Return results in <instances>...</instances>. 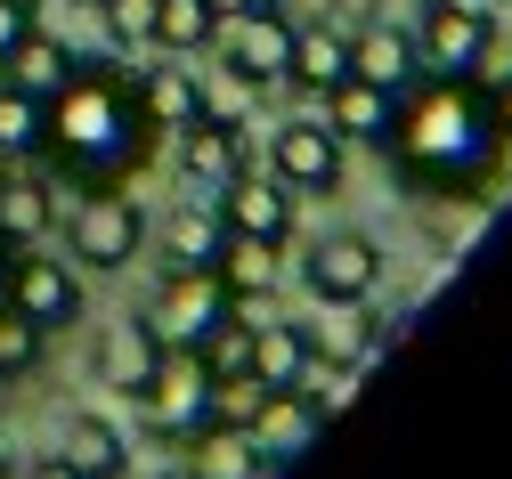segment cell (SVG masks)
Listing matches in <instances>:
<instances>
[{"instance_id":"30bf717a","label":"cell","mask_w":512,"mask_h":479,"mask_svg":"<svg viewBox=\"0 0 512 479\" xmlns=\"http://www.w3.org/2000/svg\"><path fill=\"white\" fill-rule=\"evenodd\" d=\"M269 179H285L293 195H326V187H342V139H334L326 122H309V114L277 122V130H269Z\"/></svg>"},{"instance_id":"ab89813d","label":"cell","mask_w":512,"mask_h":479,"mask_svg":"<svg viewBox=\"0 0 512 479\" xmlns=\"http://www.w3.org/2000/svg\"><path fill=\"white\" fill-rule=\"evenodd\" d=\"M0 277H9V260H0Z\"/></svg>"},{"instance_id":"9c48e42d","label":"cell","mask_w":512,"mask_h":479,"mask_svg":"<svg viewBox=\"0 0 512 479\" xmlns=\"http://www.w3.org/2000/svg\"><path fill=\"white\" fill-rule=\"evenodd\" d=\"M301 285H309L317 301H374V285H382V244L358 236V228L317 236L309 260H301Z\"/></svg>"},{"instance_id":"ba28073f","label":"cell","mask_w":512,"mask_h":479,"mask_svg":"<svg viewBox=\"0 0 512 479\" xmlns=\"http://www.w3.org/2000/svg\"><path fill=\"white\" fill-rule=\"evenodd\" d=\"M212 49L228 57V74H236V82L277 90V82H285V65H293V25H285V9H244V17L220 25Z\"/></svg>"},{"instance_id":"7c38bea8","label":"cell","mask_w":512,"mask_h":479,"mask_svg":"<svg viewBox=\"0 0 512 479\" xmlns=\"http://www.w3.org/2000/svg\"><path fill=\"white\" fill-rule=\"evenodd\" d=\"M350 74L358 82H374V90H415L423 82V57H415V33H391V25H366V33H350Z\"/></svg>"},{"instance_id":"d6986e66","label":"cell","mask_w":512,"mask_h":479,"mask_svg":"<svg viewBox=\"0 0 512 479\" xmlns=\"http://www.w3.org/2000/svg\"><path fill=\"white\" fill-rule=\"evenodd\" d=\"M131 90H139V114H147L155 130H187V122L204 114V82H196V65H147Z\"/></svg>"},{"instance_id":"52a82bcc","label":"cell","mask_w":512,"mask_h":479,"mask_svg":"<svg viewBox=\"0 0 512 479\" xmlns=\"http://www.w3.org/2000/svg\"><path fill=\"white\" fill-rule=\"evenodd\" d=\"M0 301H9L25 325H41V333H57V325H74V317H82V285H74V268H66V260H41L33 244L9 260V277H0Z\"/></svg>"},{"instance_id":"44dd1931","label":"cell","mask_w":512,"mask_h":479,"mask_svg":"<svg viewBox=\"0 0 512 479\" xmlns=\"http://www.w3.org/2000/svg\"><path fill=\"white\" fill-rule=\"evenodd\" d=\"M342 74H350V33H342V25H309V33H293V65H285L293 90H317V98H326Z\"/></svg>"},{"instance_id":"7402d4cb","label":"cell","mask_w":512,"mask_h":479,"mask_svg":"<svg viewBox=\"0 0 512 479\" xmlns=\"http://www.w3.org/2000/svg\"><path fill=\"white\" fill-rule=\"evenodd\" d=\"M212 268H220V285H228V301H236V309L277 293V244H261V236H228Z\"/></svg>"},{"instance_id":"83f0119b","label":"cell","mask_w":512,"mask_h":479,"mask_svg":"<svg viewBox=\"0 0 512 479\" xmlns=\"http://www.w3.org/2000/svg\"><path fill=\"white\" fill-rule=\"evenodd\" d=\"M0 155L9 163H25V155H41V98L33 90H0Z\"/></svg>"},{"instance_id":"e575fe53","label":"cell","mask_w":512,"mask_h":479,"mask_svg":"<svg viewBox=\"0 0 512 479\" xmlns=\"http://www.w3.org/2000/svg\"><path fill=\"white\" fill-rule=\"evenodd\" d=\"M25 479H90V471H74V463H66V455H41V463H33V471H25Z\"/></svg>"},{"instance_id":"e0dca14e","label":"cell","mask_w":512,"mask_h":479,"mask_svg":"<svg viewBox=\"0 0 512 479\" xmlns=\"http://www.w3.org/2000/svg\"><path fill=\"white\" fill-rule=\"evenodd\" d=\"M244 130H220V122H187L179 130V163H187V187L196 195H220L236 171H244Z\"/></svg>"},{"instance_id":"5bb4252c","label":"cell","mask_w":512,"mask_h":479,"mask_svg":"<svg viewBox=\"0 0 512 479\" xmlns=\"http://www.w3.org/2000/svg\"><path fill=\"white\" fill-rule=\"evenodd\" d=\"M317 431H326V415L309 406V390H269V406L252 415V447H261L269 463H293Z\"/></svg>"},{"instance_id":"d6a6232c","label":"cell","mask_w":512,"mask_h":479,"mask_svg":"<svg viewBox=\"0 0 512 479\" xmlns=\"http://www.w3.org/2000/svg\"><path fill=\"white\" fill-rule=\"evenodd\" d=\"M33 25H41V17H33V0H0V57H9Z\"/></svg>"},{"instance_id":"74e56055","label":"cell","mask_w":512,"mask_h":479,"mask_svg":"<svg viewBox=\"0 0 512 479\" xmlns=\"http://www.w3.org/2000/svg\"><path fill=\"white\" fill-rule=\"evenodd\" d=\"M163 479H196V471H187V463H179V471H163Z\"/></svg>"},{"instance_id":"1f68e13d","label":"cell","mask_w":512,"mask_h":479,"mask_svg":"<svg viewBox=\"0 0 512 479\" xmlns=\"http://www.w3.org/2000/svg\"><path fill=\"white\" fill-rule=\"evenodd\" d=\"M252 98H261V90H252V82H204V114L196 122H220V130H244V114H252Z\"/></svg>"},{"instance_id":"4dcf8cb0","label":"cell","mask_w":512,"mask_h":479,"mask_svg":"<svg viewBox=\"0 0 512 479\" xmlns=\"http://www.w3.org/2000/svg\"><path fill=\"white\" fill-rule=\"evenodd\" d=\"M155 9H163V0H98L106 41L114 49H155Z\"/></svg>"},{"instance_id":"f546056e","label":"cell","mask_w":512,"mask_h":479,"mask_svg":"<svg viewBox=\"0 0 512 479\" xmlns=\"http://www.w3.org/2000/svg\"><path fill=\"white\" fill-rule=\"evenodd\" d=\"M41 341H49L41 325H25L9 301H0V382H17V374H33V366H41Z\"/></svg>"},{"instance_id":"7a4b0ae2","label":"cell","mask_w":512,"mask_h":479,"mask_svg":"<svg viewBox=\"0 0 512 479\" xmlns=\"http://www.w3.org/2000/svg\"><path fill=\"white\" fill-rule=\"evenodd\" d=\"M41 155H57V171H74L82 187H114L155 155V122L139 114L131 74L114 65H74L66 90L41 98Z\"/></svg>"},{"instance_id":"4316f807","label":"cell","mask_w":512,"mask_h":479,"mask_svg":"<svg viewBox=\"0 0 512 479\" xmlns=\"http://www.w3.org/2000/svg\"><path fill=\"white\" fill-rule=\"evenodd\" d=\"M252 374H261L269 390H301V374H309L301 325H252Z\"/></svg>"},{"instance_id":"ac0fdd59","label":"cell","mask_w":512,"mask_h":479,"mask_svg":"<svg viewBox=\"0 0 512 479\" xmlns=\"http://www.w3.org/2000/svg\"><path fill=\"white\" fill-rule=\"evenodd\" d=\"M220 244H228V220H220V203H212V195H204V203L187 195L179 212L163 220V260H171V268H212Z\"/></svg>"},{"instance_id":"6da1fadb","label":"cell","mask_w":512,"mask_h":479,"mask_svg":"<svg viewBox=\"0 0 512 479\" xmlns=\"http://www.w3.org/2000/svg\"><path fill=\"white\" fill-rule=\"evenodd\" d=\"M391 163L407 187H431V195H456V187H480L488 163H496V122H488V90H472V74H423L415 90H399V114H391Z\"/></svg>"},{"instance_id":"836d02e7","label":"cell","mask_w":512,"mask_h":479,"mask_svg":"<svg viewBox=\"0 0 512 479\" xmlns=\"http://www.w3.org/2000/svg\"><path fill=\"white\" fill-rule=\"evenodd\" d=\"M488 122H496V139L512 147V74H504V82L488 90Z\"/></svg>"},{"instance_id":"8fae6325","label":"cell","mask_w":512,"mask_h":479,"mask_svg":"<svg viewBox=\"0 0 512 479\" xmlns=\"http://www.w3.org/2000/svg\"><path fill=\"white\" fill-rule=\"evenodd\" d=\"M212 203H220L228 236H261V244H285V236H293V187H285V179L236 171V179H228Z\"/></svg>"},{"instance_id":"8d00e7d4","label":"cell","mask_w":512,"mask_h":479,"mask_svg":"<svg viewBox=\"0 0 512 479\" xmlns=\"http://www.w3.org/2000/svg\"><path fill=\"white\" fill-rule=\"evenodd\" d=\"M350 9H358V17H366V9H382V0H350Z\"/></svg>"},{"instance_id":"484cf974","label":"cell","mask_w":512,"mask_h":479,"mask_svg":"<svg viewBox=\"0 0 512 479\" xmlns=\"http://www.w3.org/2000/svg\"><path fill=\"white\" fill-rule=\"evenodd\" d=\"M155 358H163V341H155V325L139 317V325H114V333H106V350H98V374H106L114 390H139V382L155 374Z\"/></svg>"},{"instance_id":"3957f363","label":"cell","mask_w":512,"mask_h":479,"mask_svg":"<svg viewBox=\"0 0 512 479\" xmlns=\"http://www.w3.org/2000/svg\"><path fill=\"white\" fill-rule=\"evenodd\" d=\"M66 244H74V260H90V268H131L139 260V244H147V212H139V195L131 187H82V203L66 212Z\"/></svg>"},{"instance_id":"f35d334b","label":"cell","mask_w":512,"mask_h":479,"mask_svg":"<svg viewBox=\"0 0 512 479\" xmlns=\"http://www.w3.org/2000/svg\"><path fill=\"white\" fill-rule=\"evenodd\" d=\"M252 9H285V0H252Z\"/></svg>"},{"instance_id":"8992f818","label":"cell","mask_w":512,"mask_h":479,"mask_svg":"<svg viewBox=\"0 0 512 479\" xmlns=\"http://www.w3.org/2000/svg\"><path fill=\"white\" fill-rule=\"evenodd\" d=\"M496 49V17L488 0H423V25H415V57L423 74H480Z\"/></svg>"},{"instance_id":"cb8c5ba5","label":"cell","mask_w":512,"mask_h":479,"mask_svg":"<svg viewBox=\"0 0 512 479\" xmlns=\"http://www.w3.org/2000/svg\"><path fill=\"white\" fill-rule=\"evenodd\" d=\"M57 455L74 471H90V479H122V463H131V447H122V431L106 415H66V447Z\"/></svg>"},{"instance_id":"b9f144b4","label":"cell","mask_w":512,"mask_h":479,"mask_svg":"<svg viewBox=\"0 0 512 479\" xmlns=\"http://www.w3.org/2000/svg\"><path fill=\"white\" fill-rule=\"evenodd\" d=\"M90 9H98V0H90Z\"/></svg>"},{"instance_id":"4fadbf2b","label":"cell","mask_w":512,"mask_h":479,"mask_svg":"<svg viewBox=\"0 0 512 479\" xmlns=\"http://www.w3.org/2000/svg\"><path fill=\"white\" fill-rule=\"evenodd\" d=\"M187 471L196 479H269V455L236 423H196L187 431Z\"/></svg>"},{"instance_id":"277c9868","label":"cell","mask_w":512,"mask_h":479,"mask_svg":"<svg viewBox=\"0 0 512 479\" xmlns=\"http://www.w3.org/2000/svg\"><path fill=\"white\" fill-rule=\"evenodd\" d=\"M212 382L220 374L204 366V350H163L155 374L139 382V423L163 439H187L196 423H212Z\"/></svg>"},{"instance_id":"9a60e30c","label":"cell","mask_w":512,"mask_h":479,"mask_svg":"<svg viewBox=\"0 0 512 479\" xmlns=\"http://www.w3.org/2000/svg\"><path fill=\"white\" fill-rule=\"evenodd\" d=\"M326 317H317L301 341H309V358H334V366H366L374 350H382V333H374V317H366V301H317Z\"/></svg>"},{"instance_id":"d590c367","label":"cell","mask_w":512,"mask_h":479,"mask_svg":"<svg viewBox=\"0 0 512 479\" xmlns=\"http://www.w3.org/2000/svg\"><path fill=\"white\" fill-rule=\"evenodd\" d=\"M0 479H17V463H9V447H0Z\"/></svg>"},{"instance_id":"603a6c76","label":"cell","mask_w":512,"mask_h":479,"mask_svg":"<svg viewBox=\"0 0 512 479\" xmlns=\"http://www.w3.org/2000/svg\"><path fill=\"white\" fill-rule=\"evenodd\" d=\"M74 65H82V57H74L66 41L33 25V33H25L17 49H9V82H17V90H33V98H57V90H66V74H74Z\"/></svg>"},{"instance_id":"60d3db41","label":"cell","mask_w":512,"mask_h":479,"mask_svg":"<svg viewBox=\"0 0 512 479\" xmlns=\"http://www.w3.org/2000/svg\"><path fill=\"white\" fill-rule=\"evenodd\" d=\"M496 9H512V0H496Z\"/></svg>"},{"instance_id":"5b68a950","label":"cell","mask_w":512,"mask_h":479,"mask_svg":"<svg viewBox=\"0 0 512 479\" xmlns=\"http://www.w3.org/2000/svg\"><path fill=\"white\" fill-rule=\"evenodd\" d=\"M228 317H236V301L220 285V268H171L155 285V301H147V325H155L163 350H196V341L212 325H228Z\"/></svg>"},{"instance_id":"ffe728a7","label":"cell","mask_w":512,"mask_h":479,"mask_svg":"<svg viewBox=\"0 0 512 479\" xmlns=\"http://www.w3.org/2000/svg\"><path fill=\"white\" fill-rule=\"evenodd\" d=\"M49 220H57V187L49 179H33V171H9L0 179V244H41L49 236Z\"/></svg>"},{"instance_id":"f1b7e54d","label":"cell","mask_w":512,"mask_h":479,"mask_svg":"<svg viewBox=\"0 0 512 479\" xmlns=\"http://www.w3.org/2000/svg\"><path fill=\"white\" fill-rule=\"evenodd\" d=\"M269 406V382L261 374H220L212 382V423H236V431H252V415Z\"/></svg>"},{"instance_id":"d4e9b609","label":"cell","mask_w":512,"mask_h":479,"mask_svg":"<svg viewBox=\"0 0 512 479\" xmlns=\"http://www.w3.org/2000/svg\"><path fill=\"white\" fill-rule=\"evenodd\" d=\"M220 0H163L155 9V49H171V57H196V49H212L220 41Z\"/></svg>"},{"instance_id":"2e32d148","label":"cell","mask_w":512,"mask_h":479,"mask_svg":"<svg viewBox=\"0 0 512 479\" xmlns=\"http://www.w3.org/2000/svg\"><path fill=\"white\" fill-rule=\"evenodd\" d=\"M391 114H399V98L391 90H374V82H358V74H342L334 90H326V130L334 139H391Z\"/></svg>"}]
</instances>
